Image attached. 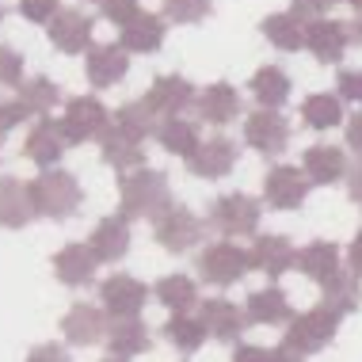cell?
<instances>
[{
	"label": "cell",
	"instance_id": "cell-53",
	"mask_svg": "<svg viewBox=\"0 0 362 362\" xmlns=\"http://www.w3.org/2000/svg\"><path fill=\"white\" fill-rule=\"evenodd\" d=\"M103 362H126V358H115V355H111V358H103Z\"/></svg>",
	"mask_w": 362,
	"mask_h": 362
},
{
	"label": "cell",
	"instance_id": "cell-15",
	"mask_svg": "<svg viewBox=\"0 0 362 362\" xmlns=\"http://www.w3.org/2000/svg\"><path fill=\"white\" fill-rule=\"evenodd\" d=\"M62 332H65V339H69L73 347H92V344H103L107 339L111 320H107V313L100 305H84V301H76V305L65 313Z\"/></svg>",
	"mask_w": 362,
	"mask_h": 362
},
{
	"label": "cell",
	"instance_id": "cell-35",
	"mask_svg": "<svg viewBox=\"0 0 362 362\" xmlns=\"http://www.w3.org/2000/svg\"><path fill=\"white\" fill-rule=\"evenodd\" d=\"M153 293H156V301L168 305L172 313H187L191 305H199V286H194L191 275H164L153 286Z\"/></svg>",
	"mask_w": 362,
	"mask_h": 362
},
{
	"label": "cell",
	"instance_id": "cell-22",
	"mask_svg": "<svg viewBox=\"0 0 362 362\" xmlns=\"http://www.w3.org/2000/svg\"><path fill=\"white\" fill-rule=\"evenodd\" d=\"M164 35H168V27H164V16L156 12H138L130 19V23L122 27L119 42L126 46L130 54H153L164 46Z\"/></svg>",
	"mask_w": 362,
	"mask_h": 362
},
{
	"label": "cell",
	"instance_id": "cell-48",
	"mask_svg": "<svg viewBox=\"0 0 362 362\" xmlns=\"http://www.w3.org/2000/svg\"><path fill=\"white\" fill-rule=\"evenodd\" d=\"M344 134H347V145H351V149H358V153H362V107H358V111L347 119Z\"/></svg>",
	"mask_w": 362,
	"mask_h": 362
},
{
	"label": "cell",
	"instance_id": "cell-7",
	"mask_svg": "<svg viewBox=\"0 0 362 362\" xmlns=\"http://www.w3.org/2000/svg\"><path fill=\"white\" fill-rule=\"evenodd\" d=\"M309 194V175L298 164H275L263 175V202L271 210H298Z\"/></svg>",
	"mask_w": 362,
	"mask_h": 362
},
{
	"label": "cell",
	"instance_id": "cell-24",
	"mask_svg": "<svg viewBox=\"0 0 362 362\" xmlns=\"http://www.w3.org/2000/svg\"><path fill=\"white\" fill-rule=\"evenodd\" d=\"M293 267L301 271L305 279H313V282H320V286H328L332 279L339 275V248L332 240H313V244H305V248L298 252V263Z\"/></svg>",
	"mask_w": 362,
	"mask_h": 362
},
{
	"label": "cell",
	"instance_id": "cell-9",
	"mask_svg": "<svg viewBox=\"0 0 362 362\" xmlns=\"http://www.w3.org/2000/svg\"><path fill=\"white\" fill-rule=\"evenodd\" d=\"M149 293L153 290L134 275H111V279L100 282V301L115 320L119 317H138V313L145 309V301H149Z\"/></svg>",
	"mask_w": 362,
	"mask_h": 362
},
{
	"label": "cell",
	"instance_id": "cell-45",
	"mask_svg": "<svg viewBox=\"0 0 362 362\" xmlns=\"http://www.w3.org/2000/svg\"><path fill=\"white\" fill-rule=\"evenodd\" d=\"M27 115H31V111H27L19 100H0V138H4V134H12L16 126L27 119Z\"/></svg>",
	"mask_w": 362,
	"mask_h": 362
},
{
	"label": "cell",
	"instance_id": "cell-37",
	"mask_svg": "<svg viewBox=\"0 0 362 362\" xmlns=\"http://www.w3.org/2000/svg\"><path fill=\"white\" fill-rule=\"evenodd\" d=\"M164 339L183 351V355H191V351H199L202 344H206V328H202L199 317H187V313H175V317L164 325Z\"/></svg>",
	"mask_w": 362,
	"mask_h": 362
},
{
	"label": "cell",
	"instance_id": "cell-2",
	"mask_svg": "<svg viewBox=\"0 0 362 362\" xmlns=\"http://www.w3.org/2000/svg\"><path fill=\"white\" fill-rule=\"evenodd\" d=\"M27 191H31L35 214L54 218V221L73 218L76 206H81V199H84L76 175L73 172H62V168H42V175H35V180L27 183Z\"/></svg>",
	"mask_w": 362,
	"mask_h": 362
},
{
	"label": "cell",
	"instance_id": "cell-44",
	"mask_svg": "<svg viewBox=\"0 0 362 362\" xmlns=\"http://www.w3.org/2000/svg\"><path fill=\"white\" fill-rule=\"evenodd\" d=\"M336 88H339V100L362 103V69H339Z\"/></svg>",
	"mask_w": 362,
	"mask_h": 362
},
{
	"label": "cell",
	"instance_id": "cell-5",
	"mask_svg": "<svg viewBox=\"0 0 362 362\" xmlns=\"http://www.w3.org/2000/svg\"><path fill=\"white\" fill-rule=\"evenodd\" d=\"M115 115L95 100V95H73L65 103V119H62V130H65V141L76 145V141H92V138H103L111 130Z\"/></svg>",
	"mask_w": 362,
	"mask_h": 362
},
{
	"label": "cell",
	"instance_id": "cell-51",
	"mask_svg": "<svg viewBox=\"0 0 362 362\" xmlns=\"http://www.w3.org/2000/svg\"><path fill=\"white\" fill-rule=\"evenodd\" d=\"M347 31H351V38H355V42H362V12L355 16V23H347Z\"/></svg>",
	"mask_w": 362,
	"mask_h": 362
},
{
	"label": "cell",
	"instance_id": "cell-17",
	"mask_svg": "<svg viewBox=\"0 0 362 362\" xmlns=\"http://www.w3.org/2000/svg\"><path fill=\"white\" fill-rule=\"evenodd\" d=\"M65 130H62V119H38L31 126V134H27V141H23V156L27 160H35L38 168H54L57 160H62V153H65Z\"/></svg>",
	"mask_w": 362,
	"mask_h": 362
},
{
	"label": "cell",
	"instance_id": "cell-36",
	"mask_svg": "<svg viewBox=\"0 0 362 362\" xmlns=\"http://www.w3.org/2000/svg\"><path fill=\"white\" fill-rule=\"evenodd\" d=\"M320 305L336 309L339 317L355 313V309L362 305V286H358V275H355V271H339V275L325 286V298H320Z\"/></svg>",
	"mask_w": 362,
	"mask_h": 362
},
{
	"label": "cell",
	"instance_id": "cell-49",
	"mask_svg": "<svg viewBox=\"0 0 362 362\" xmlns=\"http://www.w3.org/2000/svg\"><path fill=\"white\" fill-rule=\"evenodd\" d=\"M347 259H351V271L362 279V229L355 233V240H351V248H347Z\"/></svg>",
	"mask_w": 362,
	"mask_h": 362
},
{
	"label": "cell",
	"instance_id": "cell-52",
	"mask_svg": "<svg viewBox=\"0 0 362 362\" xmlns=\"http://www.w3.org/2000/svg\"><path fill=\"white\" fill-rule=\"evenodd\" d=\"M347 4H351V8H355V16L362 12V0H347Z\"/></svg>",
	"mask_w": 362,
	"mask_h": 362
},
{
	"label": "cell",
	"instance_id": "cell-30",
	"mask_svg": "<svg viewBox=\"0 0 362 362\" xmlns=\"http://www.w3.org/2000/svg\"><path fill=\"white\" fill-rule=\"evenodd\" d=\"M259 31H263V38H267L275 50L293 54V50H301V46H305V19H298L293 12L267 16V19L259 23Z\"/></svg>",
	"mask_w": 362,
	"mask_h": 362
},
{
	"label": "cell",
	"instance_id": "cell-6",
	"mask_svg": "<svg viewBox=\"0 0 362 362\" xmlns=\"http://www.w3.org/2000/svg\"><path fill=\"white\" fill-rule=\"evenodd\" d=\"M248 271H252L248 252H244L240 244H233V240L210 244V248L199 256V275L206 282H214V286H233V282L244 279Z\"/></svg>",
	"mask_w": 362,
	"mask_h": 362
},
{
	"label": "cell",
	"instance_id": "cell-23",
	"mask_svg": "<svg viewBox=\"0 0 362 362\" xmlns=\"http://www.w3.org/2000/svg\"><path fill=\"white\" fill-rule=\"evenodd\" d=\"M95 267H100V259H95V252L88 244H65L54 256V275L65 286H88L95 279Z\"/></svg>",
	"mask_w": 362,
	"mask_h": 362
},
{
	"label": "cell",
	"instance_id": "cell-46",
	"mask_svg": "<svg viewBox=\"0 0 362 362\" xmlns=\"http://www.w3.org/2000/svg\"><path fill=\"white\" fill-rule=\"evenodd\" d=\"M336 4H339V0H293L290 12L298 19H309V23H313V19H325Z\"/></svg>",
	"mask_w": 362,
	"mask_h": 362
},
{
	"label": "cell",
	"instance_id": "cell-28",
	"mask_svg": "<svg viewBox=\"0 0 362 362\" xmlns=\"http://www.w3.org/2000/svg\"><path fill=\"white\" fill-rule=\"evenodd\" d=\"M107 347H111L115 358L145 355V351H149V328H145L138 317H119V320H111V332H107Z\"/></svg>",
	"mask_w": 362,
	"mask_h": 362
},
{
	"label": "cell",
	"instance_id": "cell-40",
	"mask_svg": "<svg viewBox=\"0 0 362 362\" xmlns=\"http://www.w3.org/2000/svg\"><path fill=\"white\" fill-rule=\"evenodd\" d=\"M233 362H301L298 355H290V351L282 347H259V344H240Z\"/></svg>",
	"mask_w": 362,
	"mask_h": 362
},
{
	"label": "cell",
	"instance_id": "cell-43",
	"mask_svg": "<svg viewBox=\"0 0 362 362\" xmlns=\"http://www.w3.org/2000/svg\"><path fill=\"white\" fill-rule=\"evenodd\" d=\"M57 12H62L57 0H19V16L31 19V23H50Z\"/></svg>",
	"mask_w": 362,
	"mask_h": 362
},
{
	"label": "cell",
	"instance_id": "cell-54",
	"mask_svg": "<svg viewBox=\"0 0 362 362\" xmlns=\"http://www.w3.org/2000/svg\"><path fill=\"white\" fill-rule=\"evenodd\" d=\"M0 19H4V4H0Z\"/></svg>",
	"mask_w": 362,
	"mask_h": 362
},
{
	"label": "cell",
	"instance_id": "cell-34",
	"mask_svg": "<svg viewBox=\"0 0 362 362\" xmlns=\"http://www.w3.org/2000/svg\"><path fill=\"white\" fill-rule=\"evenodd\" d=\"M301 119H305L309 130H332V126L344 122V100H339V95H328V92L305 95V100H301Z\"/></svg>",
	"mask_w": 362,
	"mask_h": 362
},
{
	"label": "cell",
	"instance_id": "cell-25",
	"mask_svg": "<svg viewBox=\"0 0 362 362\" xmlns=\"http://www.w3.org/2000/svg\"><path fill=\"white\" fill-rule=\"evenodd\" d=\"M31 218H35V206L27 183H19L16 175H0V225L4 229H23Z\"/></svg>",
	"mask_w": 362,
	"mask_h": 362
},
{
	"label": "cell",
	"instance_id": "cell-47",
	"mask_svg": "<svg viewBox=\"0 0 362 362\" xmlns=\"http://www.w3.org/2000/svg\"><path fill=\"white\" fill-rule=\"evenodd\" d=\"M27 362H69V355H65V347H57V344H38L31 355H27Z\"/></svg>",
	"mask_w": 362,
	"mask_h": 362
},
{
	"label": "cell",
	"instance_id": "cell-29",
	"mask_svg": "<svg viewBox=\"0 0 362 362\" xmlns=\"http://www.w3.org/2000/svg\"><path fill=\"white\" fill-rule=\"evenodd\" d=\"M244 313H248L252 325H286L290 320V301L279 286H263L256 293H248Z\"/></svg>",
	"mask_w": 362,
	"mask_h": 362
},
{
	"label": "cell",
	"instance_id": "cell-42",
	"mask_svg": "<svg viewBox=\"0 0 362 362\" xmlns=\"http://www.w3.org/2000/svg\"><path fill=\"white\" fill-rule=\"evenodd\" d=\"M0 84H23V54H16L12 46H0Z\"/></svg>",
	"mask_w": 362,
	"mask_h": 362
},
{
	"label": "cell",
	"instance_id": "cell-27",
	"mask_svg": "<svg viewBox=\"0 0 362 362\" xmlns=\"http://www.w3.org/2000/svg\"><path fill=\"white\" fill-rule=\"evenodd\" d=\"M199 115L214 126H229L240 115V92L233 84H225V81L210 84L206 92L199 95Z\"/></svg>",
	"mask_w": 362,
	"mask_h": 362
},
{
	"label": "cell",
	"instance_id": "cell-19",
	"mask_svg": "<svg viewBox=\"0 0 362 362\" xmlns=\"http://www.w3.org/2000/svg\"><path fill=\"white\" fill-rule=\"evenodd\" d=\"M88 248L95 252L100 263H119L126 252H130V221H126L122 214L119 218H103L92 229V237H88Z\"/></svg>",
	"mask_w": 362,
	"mask_h": 362
},
{
	"label": "cell",
	"instance_id": "cell-50",
	"mask_svg": "<svg viewBox=\"0 0 362 362\" xmlns=\"http://www.w3.org/2000/svg\"><path fill=\"white\" fill-rule=\"evenodd\" d=\"M347 194H351V202H358V206H362V164H355V168H351Z\"/></svg>",
	"mask_w": 362,
	"mask_h": 362
},
{
	"label": "cell",
	"instance_id": "cell-10",
	"mask_svg": "<svg viewBox=\"0 0 362 362\" xmlns=\"http://www.w3.org/2000/svg\"><path fill=\"white\" fill-rule=\"evenodd\" d=\"M145 103H149L164 122V119H180L191 103H199V95H194V84L187 81V76L164 73V76H156L153 88L145 92Z\"/></svg>",
	"mask_w": 362,
	"mask_h": 362
},
{
	"label": "cell",
	"instance_id": "cell-8",
	"mask_svg": "<svg viewBox=\"0 0 362 362\" xmlns=\"http://www.w3.org/2000/svg\"><path fill=\"white\" fill-rule=\"evenodd\" d=\"M244 141H248L252 149H259L263 156H279V153H286V145H290V122L282 119L279 111L259 107V111H252L248 119H244Z\"/></svg>",
	"mask_w": 362,
	"mask_h": 362
},
{
	"label": "cell",
	"instance_id": "cell-13",
	"mask_svg": "<svg viewBox=\"0 0 362 362\" xmlns=\"http://www.w3.org/2000/svg\"><path fill=\"white\" fill-rule=\"evenodd\" d=\"M84 73H88V84L92 88H111L119 84L126 73H130V50L122 42H103V46H92L84 57Z\"/></svg>",
	"mask_w": 362,
	"mask_h": 362
},
{
	"label": "cell",
	"instance_id": "cell-26",
	"mask_svg": "<svg viewBox=\"0 0 362 362\" xmlns=\"http://www.w3.org/2000/svg\"><path fill=\"white\" fill-rule=\"evenodd\" d=\"M100 145H103V164H111L115 172H138L145 164V149H141L145 141L122 134L119 126H111V130L100 138Z\"/></svg>",
	"mask_w": 362,
	"mask_h": 362
},
{
	"label": "cell",
	"instance_id": "cell-3",
	"mask_svg": "<svg viewBox=\"0 0 362 362\" xmlns=\"http://www.w3.org/2000/svg\"><path fill=\"white\" fill-rule=\"evenodd\" d=\"M339 320L344 317H339L336 309H328V305H317V309L301 313L298 320H290V332L282 336V351L305 358V355H313V351L328 347L332 336H336V328H339Z\"/></svg>",
	"mask_w": 362,
	"mask_h": 362
},
{
	"label": "cell",
	"instance_id": "cell-18",
	"mask_svg": "<svg viewBox=\"0 0 362 362\" xmlns=\"http://www.w3.org/2000/svg\"><path fill=\"white\" fill-rule=\"evenodd\" d=\"M347 42H351V31L339 19H313V23H305V46L313 50L317 62L336 65L339 57H344Z\"/></svg>",
	"mask_w": 362,
	"mask_h": 362
},
{
	"label": "cell",
	"instance_id": "cell-4",
	"mask_svg": "<svg viewBox=\"0 0 362 362\" xmlns=\"http://www.w3.org/2000/svg\"><path fill=\"white\" fill-rule=\"evenodd\" d=\"M259 202L252 199V194L244 191H229L221 194L218 202L210 206V225L221 233V237H252V233L259 229Z\"/></svg>",
	"mask_w": 362,
	"mask_h": 362
},
{
	"label": "cell",
	"instance_id": "cell-38",
	"mask_svg": "<svg viewBox=\"0 0 362 362\" xmlns=\"http://www.w3.org/2000/svg\"><path fill=\"white\" fill-rule=\"evenodd\" d=\"M57 100H62V92H57V84L50 76H31V81L19 84V103L31 115H50Z\"/></svg>",
	"mask_w": 362,
	"mask_h": 362
},
{
	"label": "cell",
	"instance_id": "cell-33",
	"mask_svg": "<svg viewBox=\"0 0 362 362\" xmlns=\"http://www.w3.org/2000/svg\"><path fill=\"white\" fill-rule=\"evenodd\" d=\"M115 126H119L122 134H130V138L145 141L149 134H156V126H160V115H156L153 107L145 103V95H141V100H130V103H122L119 111H115Z\"/></svg>",
	"mask_w": 362,
	"mask_h": 362
},
{
	"label": "cell",
	"instance_id": "cell-21",
	"mask_svg": "<svg viewBox=\"0 0 362 362\" xmlns=\"http://www.w3.org/2000/svg\"><path fill=\"white\" fill-rule=\"evenodd\" d=\"M301 172L309 175V183L328 187V183L344 180V172H347V153L339 149V145H309L305 156H301Z\"/></svg>",
	"mask_w": 362,
	"mask_h": 362
},
{
	"label": "cell",
	"instance_id": "cell-20",
	"mask_svg": "<svg viewBox=\"0 0 362 362\" xmlns=\"http://www.w3.org/2000/svg\"><path fill=\"white\" fill-rule=\"evenodd\" d=\"M248 259H252V267H256V271L279 279V275H286L293 263H298V248H293L286 237H259L248 248Z\"/></svg>",
	"mask_w": 362,
	"mask_h": 362
},
{
	"label": "cell",
	"instance_id": "cell-14",
	"mask_svg": "<svg viewBox=\"0 0 362 362\" xmlns=\"http://www.w3.org/2000/svg\"><path fill=\"white\" fill-rule=\"evenodd\" d=\"M46 35H50V42L57 50L84 54V50H92V16H84L81 8H62L46 23Z\"/></svg>",
	"mask_w": 362,
	"mask_h": 362
},
{
	"label": "cell",
	"instance_id": "cell-11",
	"mask_svg": "<svg viewBox=\"0 0 362 362\" xmlns=\"http://www.w3.org/2000/svg\"><path fill=\"white\" fill-rule=\"evenodd\" d=\"M202 233H206V225H202L187 206H172L168 214H164L160 221H156V240H160L164 252H191L194 244L202 240Z\"/></svg>",
	"mask_w": 362,
	"mask_h": 362
},
{
	"label": "cell",
	"instance_id": "cell-32",
	"mask_svg": "<svg viewBox=\"0 0 362 362\" xmlns=\"http://www.w3.org/2000/svg\"><path fill=\"white\" fill-rule=\"evenodd\" d=\"M156 141H160V149H168L172 156H187L199 149V126H194L191 119H164L160 126H156Z\"/></svg>",
	"mask_w": 362,
	"mask_h": 362
},
{
	"label": "cell",
	"instance_id": "cell-1",
	"mask_svg": "<svg viewBox=\"0 0 362 362\" xmlns=\"http://www.w3.org/2000/svg\"><path fill=\"white\" fill-rule=\"evenodd\" d=\"M172 206L175 202H172L168 175L156 172V168H138L119 183V210H122L126 221H134V218L160 221Z\"/></svg>",
	"mask_w": 362,
	"mask_h": 362
},
{
	"label": "cell",
	"instance_id": "cell-41",
	"mask_svg": "<svg viewBox=\"0 0 362 362\" xmlns=\"http://www.w3.org/2000/svg\"><path fill=\"white\" fill-rule=\"evenodd\" d=\"M95 8H100V16H103V19H111L115 27H126L134 16L141 12L138 0H95Z\"/></svg>",
	"mask_w": 362,
	"mask_h": 362
},
{
	"label": "cell",
	"instance_id": "cell-31",
	"mask_svg": "<svg viewBox=\"0 0 362 362\" xmlns=\"http://www.w3.org/2000/svg\"><path fill=\"white\" fill-rule=\"evenodd\" d=\"M252 95H256L259 107H267V111H279L282 103L290 100V76L279 69V65H263V69L252 73Z\"/></svg>",
	"mask_w": 362,
	"mask_h": 362
},
{
	"label": "cell",
	"instance_id": "cell-16",
	"mask_svg": "<svg viewBox=\"0 0 362 362\" xmlns=\"http://www.w3.org/2000/svg\"><path fill=\"white\" fill-rule=\"evenodd\" d=\"M237 141L229 138H210L202 141L199 149H194L187 156V168L199 175V180H221V175H229L233 168H237Z\"/></svg>",
	"mask_w": 362,
	"mask_h": 362
},
{
	"label": "cell",
	"instance_id": "cell-39",
	"mask_svg": "<svg viewBox=\"0 0 362 362\" xmlns=\"http://www.w3.org/2000/svg\"><path fill=\"white\" fill-rule=\"evenodd\" d=\"M160 8L172 23H199L214 12V0H160Z\"/></svg>",
	"mask_w": 362,
	"mask_h": 362
},
{
	"label": "cell",
	"instance_id": "cell-12",
	"mask_svg": "<svg viewBox=\"0 0 362 362\" xmlns=\"http://www.w3.org/2000/svg\"><path fill=\"white\" fill-rule=\"evenodd\" d=\"M199 320L206 328V336L221 339V344H237L248 328V313H240L229 298H206L199 301Z\"/></svg>",
	"mask_w": 362,
	"mask_h": 362
}]
</instances>
